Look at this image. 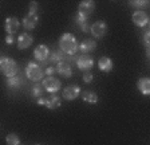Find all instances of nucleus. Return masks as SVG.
Here are the masks:
<instances>
[{"label":"nucleus","mask_w":150,"mask_h":145,"mask_svg":"<svg viewBox=\"0 0 150 145\" xmlns=\"http://www.w3.org/2000/svg\"><path fill=\"white\" fill-rule=\"evenodd\" d=\"M59 47L66 55H74L79 50V44L72 34H63L59 39Z\"/></svg>","instance_id":"nucleus-1"},{"label":"nucleus","mask_w":150,"mask_h":145,"mask_svg":"<svg viewBox=\"0 0 150 145\" xmlns=\"http://www.w3.org/2000/svg\"><path fill=\"white\" fill-rule=\"evenodd\" d=\"M32 36L30 34H22V35H19V38H18V47L20 48V50H25V48H28L32 44Z\"/></svg>","instance_id":"nucleus-14"},{"label":"nucleus","mask_w":150,"mask_h":145,"mask_svg":"<svg viewBox=\"0 0 150 145\" xmlns=\"http://www.w3.org/2000/svg\"><path fill=\"white\" fill-rule=\"evenodd\" d=\"M63 60H66V54L63 53L62 50H58V51H54L52 54H50V58H48V62L51 63H60L63 62Z\"/></svg>","instance_id":"nucleus-19"},{"label":"nucleus","mask_w":150,"mask_h":145,"mask_svg":"<svg viewBox=\"0 0 150 145\" xmlns=\"http://www.w3.org/2000/svg\"><path fill=\"white\" fill-rule=\"evenodd\" d=\"M94 10H95V3L93 0H83L78 6V15H81L84 19H88Z\"/></svg>","instance_id":"nucleus-4"},{"label":"nucleus","mask_w":150,"mask_h":145,"mask_svg":"<svg viewBox=\"0 0 150 145\" xmlns=\"http://www.w3.org/2000/svg\"><path fill=\"white\" fill-rule=\"evenodd\" d=\"M44 86H43V83H35L34 85V87H32V95L34 97H39V98H42V95L44 94Z\"/></svg>","instance_id":"nucleus-23"},{"label":"nucleus","mask_w":150,"mask_h":145,"mask_svg":"<svg viewBox=\"0 0 150 145\" xmlns=\"http://www.w3.org/2000/svg\"><path fill=\"white\" fill-rule=\"evenodd\" d=\"M83 81L86 83H90L91 81H93V74H91V71H84L83 74Z\"/></svg>","instance_id":"nucleus-26"},{"label":"nucleus","mask_w":150,"mask_h":145,"mask_svg":"<svg viewBox=\"0 0 150 145\" xmlns=\"http://www.w3.org/2000/svg\"><path fill=\"white\" fill-rule=\"evenodd\" d=\"M75 22H76V24H79V27H81V30L83 32H88L91 30V26H88V19H84L78 14L75 16Z\"/></svg>","instance_id":"nucleus-20"},{"label":"nucleus","mask_w":150,"mask_h":145,"mask_svg":"<svg viewBox=\"0 0 150 145\" xmlns=\"http://www.w3.org/2000/svg\"><path fill=\"white\" fill-rule=\"evenodd\" d=\"M44 74H46V72L43 71L42 66H39L38 63L30 62L27 65V67H25V77L35 83H38L39 81H42L43 77H44Z\"/></svg>","instance_id":"nucleus-3"},{"label":"nucleus","mask_w":150,"mask_h":145,"mask_svg":"<svg viewBox=\"0 0 150 145\" xmlns=\"http://www.w3.org/2000/svg\"><path fill=\"white\" fill-rule=\"evenodd\" d=\"M131 19H133V23H134L135 26H138V27H145V26L149 23V16H147V14L141 10L135 11V12L133 14V16H131Z\"/></svg>","instance_id":"nucleus-12"},{"label":"nucleus","mask_w":150,"mask_h":145,"mask_svg":"<svg viewBox=\"0 0 150 145\" xmlns=\"http://www.w3.org/2000/svg\"><path fill=\"white\" fill-rule=\"evenodd\" d=\"M38 23H39L38 15H31V14H28L24 19H23V27H24L25 30H34L38 26Z\"/></svg>","instance_id":"nucleus-15"},{"label":"nucleus","mask_w":150,"mask_h":145,"mask_svg":"<svg viewBox=\"0 0 150 145\" xmlns=\"http://www.w3.org/2000/svg\"><path fill=\"white\" fill-rule=\"evenodd\" d=\"M90 32L93 34L94 38H103L105 35H106L107 32V26L106 23L103 22V20H98V22H95L93 26H91V30Z\"/></svg>","instance_id":"nucleus-7"},{"label":"nucleus","mask_w":150,"mask_h":145,"mask_svg":"<svg viewBox=\"0 0 150 145\" xmlns=\"http://www.w3.org/2000/svg\"><path fill=\"white\" fill-rule=\"evenodd\" d=\"M137 86L144 95H150V78H141L137 82Z\"/></svg>","instance_id":"nucleus-18"},{"label":"nucleus","mask_w":150,"mask_h":145,"mask_svg":"<svg viewBox=\"0 0 150 145\" xmlns=\"http://www.w3.org/2000/svg\"><path fill=\"white\" fill-rule=\"evenodd\" d=\"M36 10H38V3L36 1H31V4H30V12L31 15H36Z\"/></svg>","instance_id":"nucleus-28"},{"label":"nucleus","mask_w":150,"mask_h":145,"mask_svg":"<svg viewBox=\"0 0 150 145\" xmlns=\"http://www.w3.org/2000/svg\"><path fill=\"white\" fill-rule=\"evenodd\" d=\"M56 72L60 74L62 77H64V78H70V77L72 75V70H71L70 63L66 62V60L58 63V65H56Z\"/></svg>","instance_id":"nucleus-13"},{"label":"nucleus","mask_w":150,"mask_h":145,"mask_svg":"<svg viewBox=\"0 0 150 145\" xmlns=\"http://www.w3.org/2000/svg\"><path fill=\"white\" fill-rule=\"evenodd\" d=\"M82 98H83L84 102H87V104H97L98 102V95L95 94L94 92H83L82 93Z\"/></svg>","instance_id":"nucleus-21"},{"label":"nucleus","mask_w":150,"mask_h":145,"mask_svg":"<svg viewBox=\"0 0 150 145\" xmlns=\"http://www.w3.org/2000/svg\"><path fill=\"white\" fill-rule=\"evenodd\" d=\"M95 47H97V43H95V41H93V39H84V41L79 44V50L83 54L91 53V51L95 50Z\"/></svg>","instance_id":"nucleus-17"},{"label":"nucleus","mask_w":150,"mask_h":145,"mask_svg":"<svg viewBox=\"0 0 150 145\" xmlns=\"http://www.w3.org/2000/svg\"><path fill=\"white\" fill-rule=\"evenodd\" d=\"M34 58L42 63H46V60L50 58V50L44 44H39L34 50Z\"/></svg>","instance_id":"nucleus-9"},{"label":"nucleus","mask_w":150,"mask_h":145,"mask_svg":"<svg viewBox=\"0 0 150 145\" xmlns=\"http://www.w3.org/2000/svg\"><path fill=\"white\" fill-rule=\"evenodd\" d=\"M76 66H78V69L83 70V71H90L94 66V59L87 54H83L76 59Z\"/></svg>","instance_id":"nucleus-8"},{"label":"nucleus","mask_w":150,"mask_h":145,"mask_svg":"<svg viewBox=\"0 0 150 145\" xmlns=\"http://www.w3.org/2000/svg\"><path fill=\"white\" fill-rule=\"evenodd\" d=\"M7 85L9 86V87L12 89H19L20 86L23 85V81H22V77H12V78H8V81H7Z\"/></svg>","instance_id":"nucleus-22"},{"label":"nucleus","mask_w":150,"mask_h":145,"mask_svg":"<svg viewBox=\"0 0 150 145\" xmlns=\"http://www.w3.org/2000/svg\"><path fill=\"white\" fill-rule=\"evenodd\" d=\"M62 94H63V98H64V100L72 101L75 98H78V95L81 94V87H79L78 85H69L64 87Z\"/></svg>","instance_id":"nucleus-10"},{"label":"nucleus","mask_w":150,"mask_h":145,"mask_svg":"<svg viewBox=\"0 0 150 145\" xmlns=\"http://www.w3.org/2000/svg\"><path fill=\"white\" fill-rule=\"evenodd\" d=\"M19 27H20V22H19L16 18H7L6 23H4V30L8 35H13L18 32Z\"/></svg>","instance_id":"nucleus-11"},{"label":"nucleus","mask_w":150,"mask_h":145,"mask_svg":"<svg viewBox=\"0 0 150 145\" xmlns=\"http://www.w3.org/2000/svg\"><path fill=\"white\" fill-rule=\"evenodd\" d=\"M144 43L146 47H150V30H147L144 35Z\"/></svg>","instance_id":"nucleus-27"},{"label":"nucleus","mask_w":150,"mask_h":145,"mask_svg":"<svg viewBox=\"0 0 150 145\" xmlns=\"http://www.w3.org/2000/svg\"><path fill=\"white\" fill-rule=\"evenodd\" d=\"M6 43L7 44H12L13 43V35H7L6 36Z\"/></svg>","instance_id":"nucleus-30"},{"label":"nucleus","mask_w":150,"mask_h":145,"mask_svg":"<svg viewBox=\"0 0 150 145\" xmlns=\"http://www.w3.org/2000/svg\"><path fill=\"white\" fill-rule=\"evenodd\" d=\"M56 71V67H52V66H50V67H47L46 70H44V72L47 74V77H52V74Z\"/></svg>","instance_id":"nucleus-29"},{"label":"nucleus","mask_w":150,"mask_h":145,"mask_svg":"<svg viewBox=\"0 0 150 145\" xmlns=\"http://www.w3.org/2000/svg\"><path fill=\"white\" fill-rule=\"evenodd\" d=\"M0 67H1V72L6 77H8V78H12V77L18 75V70H19L18 63L12 58L1 57V59H0Z\"/></svg>","instance_id":"nucleus-2"},{"label":"nucleus","mask_w":150,"mask_h":145,"mask_svg":"<svg viewBox=\"0 0 150 145\" xmlns=\"http://www.w3.org/2000/svg\"><path fill=\"white\" fill-rule=\"evenodd\" d=\"M146 54H147V57L150 58V47H146Z\"/></svg>","instance_id":"nucleus-31"},{"label":"nucleus","mask_w":150,"mask_h":145,"mask_svg":"<svg viewBox=\"0 0 150 145\" xmlns=\"http://www.w3.org/2000/svg\"><path fill=\"white\" fill-rule=\"evenodd\" d=\"M60 104H62L60 102V97L56 94H51L50 97H47V98H39L38 100V105H44V106L51 109V110L58 109L60 106Z\"/></svg>","instance_id":"nucleus-6"},{"label":"nucleus","mask_w":150,"mask_h":145,"mask_svg":"<svg viewBox=\"0 0 150 145\" xmlns=\"http://www.w3.org/2000/svg\"><path fill=\"white\" fill-rule=\"evenodd\" d=\"M131 7H137V8H144V7H147L149 6V1H145V0H133V1H130Z\"/></svg>","instance_id":"nucleus-25"},{"label":"nucleus","mask_w":150,"mask_h":145,"mask_svg":"<svg viewBox=\"0 0 150 145\" xmlns=\"http://www.w3.org/2000/svg\"><path fill=\"white\" fill-rule=\"evenodd\" d=\"M98 67L103 72H110L112 70V67H114V65H112V60L109 57H102L98 60Z\"/></svg>","instance_id":"nucleus-16"},{"label":"nucleus","mask_w":150,"mask_h":145,"mask_svg":"<svg viewBox=\"0 0 150 145\" xmlns=\"http://www.w3.org/2000/svg\"><path fill=\"white\" fill-rule=\"evenodd\" d=\"M43 86L46 89V92L51 93V94H56V92H59L62 87V83L55 77H46L43 81Z\"/></svg>","instance_id":"nucleus-5"},{"label":"nucleus","mask_w":150,"mask_h":145,"mask_svg":"<svg viewBox=\"0 0 150 145\" xmlns=\"http://www.w3.org/2000/svg\"><path fill=\"white\" fill-rule=\"evenodd\" d=\"M7 145H20V139H19V136L15 134V133H9L7 136Z\"/></svg>","instance_id":"nucleus-24"}]
</instances>
